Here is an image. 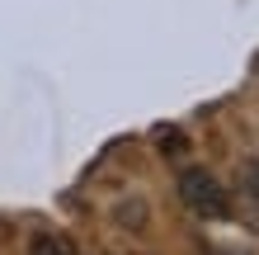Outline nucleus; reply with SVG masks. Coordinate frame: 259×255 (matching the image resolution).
I'll use <instances>...</instances> for the list:
<instances>
[{"instance_id":"1","label":"nucleus","mask_w":259,"mask_h":255,"mask_svg":"<svg viewBox=\"0 0 259 255\" xmlns=\"http://www.w3.org/2000/svg\"><path fill=\"white\" fill-rule=\"evenodd\" d=\"M175 189H179V203L198 222H226L231 217V194H226V185L207 166H184L179 179H175Z\"/></svg>"},{"instance_id":"2","label":"nucleus","mask_w":259,"mask_h":255,"mask_svg":"<svg viewBox=\"0 0 259 255\" xmlns=\"http://www.w3.org/2000/svg\"><path fill=\"white\" fill-rule=\"evenodd\" d=\"M28 255H80L66 236H57V232H38L33 241H28Z\"/></svg>"},{"instance_id":"3","label":"nucleus","mask_w":259,"mask_h":255,"mask_svg":"<svg viewBox=\"0 0 259 255\" xmlns=\"http://www.w3.org/2000/svg\"><path fill=\"white\" fill-rule=\"evenodd\" d=\"M240 185H245V194H250L254 208H259V156H250V161H245V170H240Z\"/></svg>"}]
</instances>
